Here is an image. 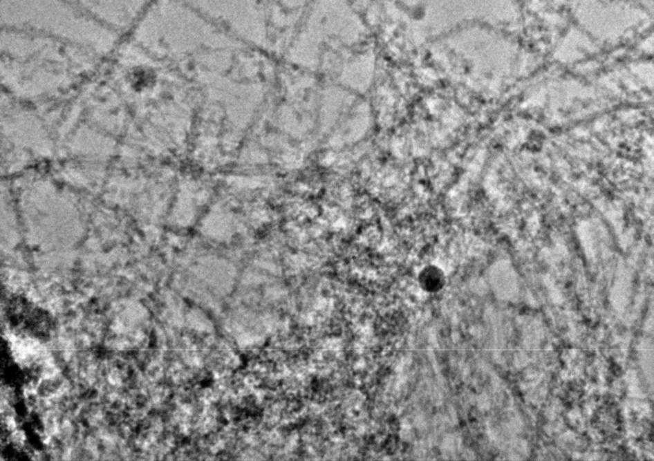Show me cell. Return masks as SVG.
<instances>
[{"instance_id": "1", "label": "cell", "mask_w": 654, "mask_h": 461, "mask_svg": "<svg viewBox=\"0 0 654 461\" xmlns=\"http://www.w3.org/2000/svg\"><path fill=\"white\" fill-rule=\"evenodd\" d=\"M418 281L422 290H426L427 292L435 293L445 288L446 278L445 272L440 267L429 265L421 270Z\"/></svg>"}]
</instances>
